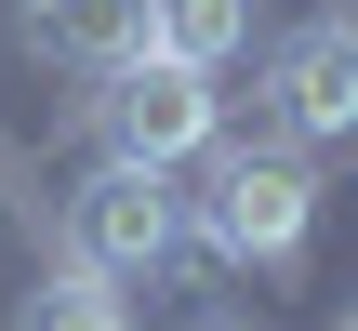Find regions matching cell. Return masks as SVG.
Masks as SVG:
<instances>
[{
	"instance_id": "6da1fadb",
	"label": "cell",
	"mask_w": 358,
	"mask_h": 331,
	"mask_svg": "<svg viewBox=\"0 0 358 331\" xmlns=\"http://www.w3.org/2000/svg\"><path fill=\"white\" fill-rule=\"evenodd\" d=\"M186 226L226 252V265H292L306 252V226H319V172H306V146H199V199H186Z\"/></svg>"
},
{
	"instance_id": "7a4b0ae2",
	"label": "cell",
	"mask_w": 358,
	"mask_h": 331,
	"mask_svg": "<svg viewBox=\"0 0 358 331\" xmlns=\"http://www.w3.org/2000/svg\"><path fill=\"white\" fill-rule=\"evenodd\" d=\"M186 252V199H173V172H146V159H93L80 186H66V265H93V279H159Z\"/></svg>"
},
{
	"instance_id": "3957f363",
	"label": "cell",
	"mask_w": 358,
	"mask_h": 331,
	"mask_svg": "<svg viewBox=\"0 0 358 331\" xmlns=\"http://www.w3.org/2000/svg\"><path fill=\"white\" fill-rule=\"evenodd\" d=\"M266 119L279 146H358V13H319L266 53Z\"/></svg>"
},
{
	"instance_id": "277c9868",
	"label": "cell",
	"mask_w": 358,
	"mask_h": 331,
	"mask_svg": "<svg viewBox=\"0 0 358 331\" xmlns=\"http://www.w3.org/2000/svg\"><path fill=\"white\" fill-rule=\"evenodd\" d=\"M199 146H213V66L133 53V66L106 80V159H146V172H173V159H199Z\"/></svg>"
},
{
	"instance_id": "5b68a950",
	"label": "cell",
	"mask_w": 358,
	"mask_h": 331,
	"mask_svg": "<svg viewBox=\"0 0 358 331\" xmlns=\"http://www.w3.org/2000/svg\"><path fill=\"white\" fill-rule=\"evenodd\" d=\"M13 27H27V53H53V66H80V80H120L133 53H159V40H146V0H27Z\"/></svg>"
},
{
	"instance_id": "8992f818",
	"label": "cell",
	"mask_w": 358,
	"mask_h": 331,
	"mask_svg": "<svg viewBox=\"0 0 358 331\" xmlns=\"http://www.w3.org/2000/svg\"><path fill=\"white\" fill-rule=\"evenodd\" d=\"M146 40L173 66H226V53H252V0H146Z\"/></svg>"
},
{
	"instance_id": "52a82bcc",
	"label": "cell",
	"mask_w": 358,
	"mask_h": 331,
	"mask_svg": "<svg viewBox=\"0 0 358 331\" xmlns=\"http://www.w3.org/2000/svg\"><path fill=\"white\" fill-rule=\"evenodd\" d=\"M13 331H133V305H120V279H93V265H53V279L13 305Z\"/></svg>"
},
{
	"instance_id": "ba28073f",
	"label": "cell",
	"mask_w": 358,
	"mask_h": 331,
	"mask_svg": "<svg viewBox=\"0 0 358 331\" xmlns=\"http://www.w3.org/2000/svg\"><path fill=\"white\" fill-rule=\"evenodd\" d=\"M199 331H252V318H199Z\"/></svg>"
},
{
	"instance_id": "9c48e42d",
	"label": "cell",
	"mask_w": 358,
	"mask_h": 331,
	"mask_svg": "<svg viewBox=\"0 0 358 331\" xmlns=\"http://www.w3.org/2000/svg\"><path fill=\"white\" fill-rule=\"evenodd\" d=\"M345 331H358V305H345Z\"/></svg>"
}]
</instances>
